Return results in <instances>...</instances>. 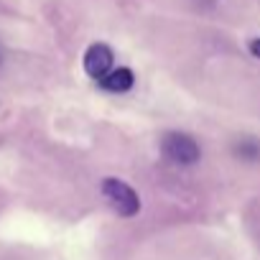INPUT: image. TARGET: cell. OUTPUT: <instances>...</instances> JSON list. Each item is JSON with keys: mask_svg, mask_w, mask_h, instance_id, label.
Returning a JSON list of instances; mask_svg holds the SVG:
<instances>
[{"mask_svg": "<svg viewBox=\"0 0 260 260\" xmlns=\"http://www.w3.org/2000/svg\"><path fill=\"white\" fill-rule=\"evenodd\" d=\"M97 82H100L102 89L120 94V92H127L130 87L136 84V74L130 72L127 67H117V69H110V72H107L102 79H97Z\"/></svg>", "mask_w": 260, "mask_h": 260, "instance_id": "cell-4", "label": "cell"}, {"mask_svg": "<svg viewBox=\"0 0 260 260\" xmlns=\"http://www.w3.org/2000/svg\"><path fill=\"white\" fill-rule=\"evenodd\" d=\"M161 151L164 156L171 161V164H179V166H191L199 161L202 151H199V143L186 136V133H166L164 141H161Z\"/></svg>", "mask_w": 260, "mask_h": 260, "instance_id": "cell-2", "label": "cell"}, {"mask_svg": "<svg viewBox=\"0 0 260 260\" xmlns=\"http://www.w3.org/2000/svg\"><path fill=\"white\" fill-rule=\"evenodd\" d=\"M102 197L107 199V204L120 217H136L141 212V197L136 194L133 186L120 181V179H105L102 181Z\"/></svg>", "mask_w": 260, "mask_h": 260, "instance_id": "cell-1", "label": "cell"}, {"mask_svg": "<svg viewBox=\"0 0 260 260\" xmlns=\"http://www.w3.org/2000/svg\"><path fill=\"white\" fill-rule=\"evenodd\" d=\"M250 54H252L255 59H260V39H252V41H250Z\"/></svg>", "mask_w": 260, "mask_h": 260, "instance_id": "cell-6", "label": "cell"}, {"mask_svg": "<svg viewBox=\"0 0 260 260\" xmlns=\"http://www.w3.org/2000/svg\"><path fill=\"white\" fill-rule=\"evenodd\" d=\"M235 153L242 158V161H257L260 158V146L255 141H240L235 146Z\"/></svg>", "mask_w": 260, "mask_h": 260, "instance_id": "cell-5", "label": "cell"}, {"mask_svg": "<svg viewBox=\"0 0 260 260\" xmlns=\"http://www.w3.org/2000/svg\"><path fill=\"white\" fill-rule=\"evenodd\" d=\"M0 61H3V51H0Z\"/></svg>", "mask_w": 260, "mask_h": 260, "instance_id": "cell-7", "label": "cell"}, {"mask_svg": "<svg viewBox=\"0 0 260 260\" xmlns=\"http://www.w3.org/2000/svg\"><path fill=\"white\" fill-rule=\"evenodd\" d=\"M112 49L105 44H92L84 54V72L92 79H102L110 69H112Z\"/></svg>", "mask_w": 260, "mask_h": 260, "instance_id": "cell-3", "label": "cell"}]
</instances>
